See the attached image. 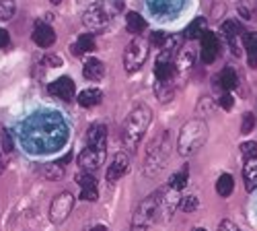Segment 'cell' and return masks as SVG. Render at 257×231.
Returning <instances> with one entry per match:
<instances>
[{
    "mask_svg": "<svg viewBox=\"0 0 257 231\" xmlns=\"http://www.w3.org/2000/svg\"><path fill=\"white\" fill-rule=\"evenodd\" d=\"M27 144L39 153H50L66 140V126L60 116H35L27 124Z\"/></svg>",
    "mask_w": 257,
    "mask_h": 231,
    "instance_id": "cell-1",
    "label": "cell"
},
{
    "mask_svg": "<svg viewBox=\"0 0 257 231\" xmlns=\"http://www.w3.org/2000/svg\"><path fill=\"white\" fill-rule=\"evenodd\" d=\"M151 120H153V110L148 106H136L127 114L123 128H121V142L127 151H134L140 144L146 128L151 126Z\"/></svg>",
    "mask_w": 257,
    "mask_h": 231,
    "instance_id": "cell-2",
    "label": "cell"
},
{
    "mask_svg": "<svg viewBox=\"0 0 257 231\" xmlns=\"http://www.w3.org/2000/svg\"><path fill=\"white\" fill-rule=\"evenodd\" d=\"M208 140V124L202 118H194L181 126V132L177 138V149L183 157L198 153Z\"/></svg>",
    "mask_w": 257,
    "mask_h": 231,
    "instance_id": "cell-3",
    "label": "cell"
},
{
    "mask_svg": "<svg viewBox=\"0 0 257 231\" xmlns=\"http://www.w3.org/2000/svg\"><path fill=\"white\" fill-rule=\"evenodd\" d=\"M121 9H123L121 0H99V3H93L87 11H84L82 23L91 31H99L109 23Z\"/></svg>",
    "mask_w": 257,
    "mask_h": 231,
    "instance_id": "cell-4",
    "label": "cell"
},
{
    "mask_svg": "<svg viewBox=\"0 0 257 231\" xmlns=\"http://www.w3.org/2000/svg\"><path fill=\"white\" fill-rule=\"evenodd\" d=\"M169 161V132H161L146 151V161H144V174L153 178L165 170Z\"/></svg>",
    "mask_w": 257,
    "mask_h": 231,
    "instance_id": "cell-5",
    "label": "cell"
},
{
    "mask_svg": "<svg viewBox=\"0 0 257 231\" xmlns=\"http://www.w3.org/2000/svg\"><path fill=\"white\" fill-rule=\"evenodd\" d=\"M161 198H163V192H155L138 204L136 213H134V221H132V231L151 229V225L155 223V219L161 211Z\"/></svg>",
    "mask_w": 257,
    "mask_h": 231,
    "instance_id": "cell-6",
    "label": "cell"
},
{
    "mask_svg": "<svg viewBox=\"0 0 257 231\" xmlns=\"http://www.w3.org/2000/svg\"><path fill=\"white\" fill-rule=\"evenodd\" d=\"M148 50H151V41L142 37H134L123 52V68L127 72L140 70L148 58Z\"/></svg>",
    "mask_w": 257,
    "mask_h": 231,
    "instance_id": "cell-7",
    "label": "cell"
},
{
    "mask_svg": "<svg viewBox=\"0 0 257 231\" xmlns=\"http://www.w3.org/2000/svg\"><path fill=\"white\" fill-rule=\"evenodd\" d=\"M74 208V196L70 192H60L50 206V221L52 223H64L70 211Z\"/></svg>",
    "mask_w": 257,
    "mask_h": 231,
    "instance_id": "cell-8",
    "label": "cell"
},
{
    "mask_svg": "<svg viewBox=\"0 0 257 231\" xmlns=\"http://www.w3.org/2000/svg\"><path fill=\"white\" fill-rule=\"evenodd\" d=\"M200 39H202V52H200L202 62H206V64H212V62L216 60L218 54H220V41H218V35H214L212 31H206Z\"/></svg>",
    "mask_w": 257,
    "mask_h": 231,
    "instance_id": "cell-9",
    "label": "cell"
},
{
    "mask_svg": "<svg viewBox=\"0 0 257 231\" xmlns=\"http://www.w3.org/2000/svg\"><path fill=\"white\" fill-rule=\"evenodd\" d=\"M48 91H50V95H54V97H58V99H62V101H72V97H74V93H76L74 81H72L70 76H60V79H56L52 85L48 87Z\"/></svg>",
    "mask_w": 257,
    "mask_h": 231,
    "instance_id": "cell-10",
    "label": "cell"
},
{
    "mask_svg": "<svg viewBox=\"0 0 257 231\" xmlns=\"http://www.w3.org/2000/svg\"><path fill=\"white\" fill-rule=\"evenodd\" d=\"M76 182L80 186V200L84 202H95L99 198V192H97V180L93 174H87L82 172L76 176Z\"/></svg>",
    "mask_w": 257,
    "mask_h": 231,
    "instance_id": "cell-11",
    "label": "cell"
},
{
    "mask_svg": "<svg viewBox=\"0 0 257 231\" xmlns=\"http://www.w3.org/2000/svg\"><path fill=\"white\" fill-rule=\"evenodd\" d=\"M241 33H243V27H241L239 21L230 19V21H224V23H222V35H224L226 44L230 46V50H232V54H234V56H239V54H241V52H239Z\"/></svg>",
    "mask_w": 257,
    "mask_h": 231,
    "instance_id": "cell-12",
    "label": "cell"
},
{
    "mask_svg": "<svg viewBox=\"0 0 257 231\" xmlns=\"http://www.w3.org/2000/svg\"><path fill=\"white\" fill-rule=\"evenodd\" d=\"M127 167H130V157H127V153H117V155L111 159L109 167H107V176H105L107 182H109V184L119 182V178L125 176Z\"/></svg>",
    "mask_w": 257,
    "mask_h": 231,
    "instance_id": "cell-13",
    "label": "cell"
},
{
    "mask_svg": "<svg viewBox=\"0 0 257 231\" xmlns=\"http://www.w3.org/2000/svg\"><path fill=\"white\" fill-rule=\"evenodd\" d=\"M103 159H105V151H97V149H91V146H84L82 153L78 155V165L87 174H91L103 163Z\"/></svg>",
    "mask_w": 257,
    "mask_h": 231,
    "instance_id": "cell-14",
    "label": "cell"
},
{
    "mask_svg": "<svg viewBox=\"0 0 257 231\" xmlns=\"http://www.w3.org/2000/svg\"><path fill=\"white\" fill-rule=\"evenodd\" d=\"M33 41L39 48H50L56 41V31L48 23H44V21H37L33 27Z\"/></svg>",
    "mask_w": 257,
    "mask_h": 231,
    "instance_id": "cell-15",
    "label": "cell"
},
{
    "mask_svg": "<svg viewBox=\"0 0 257 231\" xmlns=\"http://www.w3.org/2000/svg\"><path fill=\"white\" fill-rule=\"evenodd\" d=\"M87 146L97 151H105L107 149V128L103 124H93L87 130Z\"/></svg>",
    "mask_w": 257,
    "mask_h": 231,
    "instance_id": "cell-16",
    "label": "cell"
},
{
    "mask_svg": "<svg viewBox=\"0 0 257 231\" xmlns=\"http://www.w3.org/2000/svg\"><path fill=\"white\" fill-rule=\"evenodd\" d=\"M105 74V64L99 58H87L84 60V66H82V76L87 81H101Z\"/></svg>",
    "mask_w": 257,
    "mask_h": 231,
    "instance_id": "cell-17",
    "label": "cell"
},
{
    "mask_svg": "<svg viewBox=\"0 0 257 231\" xmlns=\"http://www.w3.org/2000/svg\"><path fill=\"white\" fill-rule=\"evenodd\" d=\"M183 5V0H148V9L157 15H171L177 13Z\"/></svg>",
    "mask_w": 257,
    "mask_h": 231,
    "instance_id": "cell-18",
    "label": "cell"
},
{
    "mask_svg": "<svg viewBox=\"0 0 257 231\" xmlns=\"http://www.w3.org/2000/svg\"><path fill=\"white\" fill-rule=\"evenodd\" d=\"M194 60H196V52H194V46H191V44L183 46V48L177 52V58H175V68H177V72L189 70L191 66H194Z\"/></svg>",
    "mask_w": 257,
    "mask_h": 231,
    "instance_id": "cell-19",
    "label": "cell"
},
{
    "mask_svg": "<svg viewBox=\"0 0 257 231\" xmlns=\"http://www.w3.org/2000/svg\"><path fill=\"white\" fill-rule=\"evenodd\" d=\"M243 46L247 52V62L251 68H257V31L243 33Z\"/></svg>",
    "mask_w": 257,
    "mask_h": 231,
    "instance_id": "cell-20",
    "label": "cell"
},
{
    "mask_svg": "<svg viewBox=\"0 0 257 231\" xmlns=\"http://www.w3.org/2000/svg\"><path fill=\"white\" fill-rule=\"evenodd\" d=\"M155 95L161 103H169L175 95V81H167V83L155 81Z\"/></svg>",
    "mask_w": 257,
    "mask_h": 231,
    "instance_id": "cell-21",
    "label": "cell"
},
{
    "mask_svg": "<svg viewBox=\"0 0 257 231\" xmlns=\"http://www.w3.org/2000/svg\"><path fill=\"white\" fill-rule=\"evenodd\" d=\"M243 180H245V188L249 192L257 188V157L247 159V163L243 167Z\"/></svg>",
    "mask_w": 257,
    "mask_h": 231,
    "instance_id": "cell-22",
    "label": "cell"
},
{
    "mask_svg": "<svg viewBox=\"0 0 257 231\" xmlns=\"http://www.w3.org/2000/svg\"><path fill=\"white\" fill-rule=\"evenodd\" d=\"M95 50V39L91 33H84V35H78V39L70 46V52L74 56H82L84 52H93Z\"/></svg>",
    "mask_w": 257,
    "mask_h": 231,
    "instance_id": "cell-23",
    "label": "cell"
},
{
    "mask_svg": "<svg viewBox=\"0 0 257 231\" xmlns=\"http://www.w3.org/2000/svg\"><path fill=\"white\" fill-rule=\"evenodd\" d=\"M125 29H127V33H132V35H140L146 29V21L142 19V15L132 11V13L125 15Z\"/></svg>",
    "mask_w": 257,
    "mask_h": 231,
    "instance_id": "cell-24",
    "label": "cell"
},
{
    "mask_svg": "<svg viewBox=\"0 0 257 231\" xmlns=\"http://www.w3.org/2000/svg\"><path fill=\"white\" fill-rule=\"evenodd\" d=\"M218 83H220V87L226 89V91L237 89V87H239V74H237V70H234L232 66H226V68L220 72Z\"/></svg>",
    "mask_w": 257,
    "mask_h": 231,
    "instance_id": "cell-25",
    "label": "cell"
},
{
    "mask_svg": "<svg viewBox=\"0 0 257 231\" xmlns=\"http://www.w3.org/2000/svg\"><path fill=\"white\" fill-rule=\"evenodd\" d=\"M101 99H103V93L99 89H84L82 93H78V103L82 108H95Z\"/></svg>",
    "mask_w": 257,
    "mask_h": 231,
    "instance_id": "cell-26",
    "label": "cell"
},
{
    "mask_svg": "<svg viewBox=\"0 0 257 231\" xmlns=\"http://www.w3.org/2000/svg\"><path fill=\"white\" fill-rule=\"evenodd\" d=\"M206 25H208V21L204 19V17H198V19H194L191 23L187 25V29H185V37L187 39H196V37H202L208 29H206Z\"/></svg>",
    "mask_w": 257,
    "mask_h": 231,
    "instance_id": "cell-27",
    "label": "cell"
},
{
    "mask_svg": "<svg viewBox=\"0 0 257 231\" xmlns=\"http://www.w3.org/2000/svg\"><path fill=\"white\" fill-rule=\"evenodd\" d=\"M232 190H234V180H232V176L222 174V176L218 178V182H216V192H218V196L226 198V196L232 194Z\"/></svg>",
    "mask_w": 257,
    "mask_h": 231,
    "instance_id": "cell-28",
    "label": "cell"
},
{
    "mask_svg": "<svg viewBox=\"0 0 257 231\" xmlns=\"http://www.w3.org/2000/svg\"><path fill=\"white\" fill-rule=\"evenodd\" d=\"M185 184H187V165H183V170H179L177 174H173L171 176V180H169V188H173V190H183L185 188Z\"/></svg>",
    "mask_w": 257,
    "mask_h": 231,
    "instance_id": "cell-29",
    "label": "cell"
},
{
    "mask_svg": "<svg viewBox=\"0 0 257 231\" xmlns=\"http://www.w3.org/2000/svg\"><path fill=\"white\" fill-rule=\"evenodd\" d=\"M44 176L48 180H62L64 178V167L56 161V163H48L44 165Z\"/></svg>",
    "mask_w": 257,
    "mask_h": 231,
    "instance_id": "cell-30",
    "label": "cell"
},
{
    "mask_svg": "<svg viewBox=\"0 0 257 231\" xmlns=\"http://www.w3.org/2000/svg\"><path fill=\"white\" fill-rule=\"evenodd\" d=\"M15 11H17V3H15V0H0V21L13 19Z\"/></svg>",
    "mask_w": 257,
    "mask_h": 231,
    "instance_id": "cell-31",
    "label": "cell"
},
{
    "mask_svg": "<svg viewBox=\"0 0 257 231\" xmlns=\"http://www.w3.org/2000/svg\"><path fill=\"white\" fill-rule=\"evenodd\" d=\"M241 155H243L245 159H253V157H257V142H255V140H247V142H243V144H241Z\"/></svg>",
    "mask_w": 257,
    "mask_h": 231,
    "instance_id": "cell-32",
    "label": "cell"
},
{
    "mask_svg": "<svg viewBox=\"0 0 257 231\" xmlns=\"http://www.w3.org/2000/svg\"><path fill=\"white\" fill-rule=\"evenodd\" d=\"M179 206H181V211H185V213H191V211H196V208H198V198H196V196H187V198H181Z\"/></svg>",
    "mask_w": 257,
    "mask_h": 231,
    "instance_id": "cell-33",
    "label": "cell"
},
{
    "mask_svg": "<svg viewBox=\"0 0 257 231\" xmlns=\"http://www.w3.org/2000/svg\"><path fill=\"white\" fill-rule=\"evenodd\" d=\"M253 126H255V116H253L251 112L243 114V126H241V132H243V134H249V132L253 130Z\"/></svg>",
    "mask_w": 257,
    "mask_h": 231,
    "instance_id": "cell-34",
    "label": "cell"
},
{
    "mask_svg": "<svg viewBox=\"0 0 257 231\" xmlns=\"http://www.w3.org/2000/svg\"><path fill=\"white\" fill-rule=\"evenodd\" d=\"M0 142H3V151L5 153H13V136L9 130H3V136H0Z\"/></svg>",
    "mask_w": 257,
    "mask_h": 231,
    "instance_id": "cell-35",
    "label": "cell"
},
{
    "mask_svg": "<svg viewBox=\"0 0 257 231\" xmlns=\"http://www.w3.org/2000/svg\"><path fill=\"white\" fill-rule=\"evenodd\" d=\"M218 106L222 108V110H232V106H234V99H232V95L226 91L222 97H220V101H218Z\"/></svg>",
    "mask_w": 257,
    "mask_h": 231,
    "instance_id": "cell-36",
    "label": "cell"
},
{
    "mask_svg": "<svg viewBox=\"0 0 257 231\" xmlns=\"http://www.w3.org/2000/svg\"><path fill=\"white\" fill-rule=\"evenodd\" d=\"M44 62H46L48 66H52V68H54V66H62V58H60V56H54V54H48V56L44 58Z\"/></svg>",
    "mask_w": 257,
    "mask_h": 231,
    "instance_id": "cell-37",
    "label": "cell"
},
{
    "mask_svg": "<svg viewBox=\"0 0 257 231\" xmlns=\"http://www.w3.org/2000/svg\"><path fill=\"white\" fill-rule=\"evenodd\" d=\"M218 231H237V227H234V223H232L230 219H224V221L220 223Z\"/></svg>",
    "mask_w": 257,
    "mask_h": 231,
    "instance_id": "cell-38",
    "label": "cell"
},
{
    "mask_svg": "<svg viewBox=\"0 0 257 231\" xmlns=\"http://www.w3.org/2000/svg\"><path fill=\"white\" fill-rule=\"evenodd\" d=\"M9 41H11L9 31H7V29H0V48H7V46H9Z\"/></svg>",
    "mask_w": 257,
    "mask_h": 231,
    "instance_id": "cell-39",
    "label": "cell"
},
{
    "mask_svg": "<svg viewBox=\"0 0 257 231\" xmlns=\"http://www.w3.org/2000/svg\"><path fill=\"white\" fill-rule=\"evenodd\" d=\"M89 231H107V227H105V225H95V227H91Z\"/></svg>",
    "mask_w": 257,
    "mask_h": 231,
    "instance_id": "cell-40",
    "label": "cell"
},
{
    "mask_svg": "<svg viewBox=\"0 0 257 231\" xmlns=\"http://www.w3.org/2000/svg\"><path fill=\"white\" fill-rule=\"evenodd\" d=\"M5 172V161H3V151H0V174Z\"/></svg>",
    "mask_w": 257,
    "mask_h": 231,
    "instance_id": "cell-41",
    "label": "cell"
},
{
    "mask_svg": "<svg viewBox=\"0 0 257 231\" xmlns=\"http://www.w3.org/2000/svg\"><path fill=\"white\" fill-rule=\"evenodd\" d=\"M50 3H52V5H60V3H62V0H50Z\"/></svg>",
    "mask_w": 257,
    "mask_h": 231,
    "instance_id": "cell-42",
    "label": "cell"
},
{
    "mask_svg": "<svg viewBox=\"0 0 257 231\" xmlns=\"http://www.w3.org/2000/svg\"><path fill=\"white\" fill-rule=\"evenodd\" d=\"M196 231H206V229H196Z\"/></svg>",
    "mask_w": 257,
    "mask_h": 231,
    "instance_id": "cell-43",
    "label": "cell"
},
{
    "mask_svg": "<svg viewBox=\"0 0 257 231\" xmlns=\"http://www.w3.org/2000/svg\"><path fill=\"white\" fill-rule=\"evenodd\" d=\"M237 231H239V229H237Z\"/></svg>",
    "mask_w": 257,
    "mask_h": 231,
    "instance_id": "cell-44",
    "label": "cell"
}]
</instances>
